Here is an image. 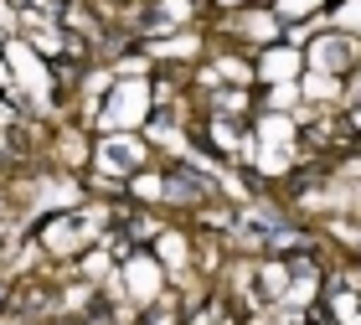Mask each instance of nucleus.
<instances>
[{
  "label": "nucleus",
  "instance_id": "nucleus-1",
  "mask_svg": "<svg viewBox=\"0 0 361 325\" xmlns=\"http://www.w3.org/2000/svg\"><path fill=\"white\" fill-rule=\"evenodd\" d=\"M150 114H155L150 78H119V83L109 88V99L98 104L93 124H98V135H114V129H145Z\"/></svg>",
  "mask_w": 361,
  "mask_h": 325
},
{
  "label": "nucleus",
  "instance_id": "nucleus-6",
  "mask_svg": "<svg viewBox=\"0 0 361 325\" xmlns=\"http://www.w3.org/2000/svg\"><path fill=\"white\" fill-rule=\"evenodd\" d=\"M300 73H305V52L300 47H289V42H274V47H264L258 52V68H253V78L258 83H300Z\"/></svg>",
  "mask_w": 361,
  "mask_h": 325
},
{
  "label": "nucleus",
  "instance_id": "nucleus-8",
  "mask_svg": "<svg viewBox=\"0 0 361 325\" xmlns=\"http://www.w3.org/2000/svg\"><path fill=\"white\" fill-rule=\"evenodd\" d=\"M145 52H150L155 62H166V68H176V62H196V57H202V31L186 26V31H171V37H155V42H145Z\"/></svg>",
  "mask_w": 361,
  "mask_h": 325
},
{
  "label": "nucleus",
  "instance_id": "nucleus-17",
  "mask_svg": "<svg viewBox=\"0 0 361 325\" xmlns=\"http://www.w3.org/2000/svg\"><path fill=\"white\" fill-rule=\"evenodd\" d=\"M346 119H351V135H361V104H356V109L346 114Z\"/></svg>",
  "mask_w": 361,
  "mask_h": 325
},
{
  "label": "nucleus",
  "instance_id": "nucleus-3",
  "mask_svg": "<svg viewBox=\"0 0 361 325\" xmlns=\"http://www.w3.org/2000/svg\"><path fill=\"white\" fill-rule=\"evenodd\" d=\"M356 62H361V37H346V31H336V26L315 31L310 47H305V68L310 73L346 78V73H356Z\"/></svg>",
  "mask_w": 361,
  "mask_h": 325
},
{
  "label": "nucleus",
  "instance_id": "nucleus-2",
  "mask_svg": "<svg viewBox=\"0 0 361 325\" xmlns=\"http://www.w3.org/2000/svg\"><path fill=\"white\" fill-rule=\"evenodd\" d=\"M88 166L98 176H114V181H129L135 171L150 166V140L140 135V129H114V135H104L93 145V160Z\"/></svg>",
  "mask_w": 361,
  "mask_h": 325
},
{
  "label": "nucleus",
  "instance_id": "nucleus-13",
  "mask_svg": "<svg viewBox=\"0 0 361 325\" xmlns=\"http://www.w3.org/2000/svg\"><path fill=\"white\" fill-rule=\"evenodd\" d=\"M124 191H129V202H166V176L160 171H135L124 181Z\"/></svg>",
  "mask_w": 361,
  "mask_h": 325
},
{
  "label": "nucleus",
  "instance_id": "nucleus-7",
  "mask_svg": "<svg viewBox=\"0 0 361 325\" xmlns=\"http://www.w3.org/2000/svg\"><path fill=\"white\" fill-rule=\"evenodd\" d=\"M155 258H160V269H166V279L186 284L191 279V233H180V227H160Z\"/></svg>",
  "mask_w": 361,
  "mask_h": 325
},
{
  "label": "nucleus",
  "instance_id": "nucleus-16",
  "mask_svg": "<svg viewBox=\"0 0 361 325\" xmlns=\"http://www.w3.org/2000/svg\"><path fill=\"white\" fill-rule=\"evenodd\" d=\"M300 104H305V99H300V83H274V88H269V104H264V109H279V114H294Z\"/></svg>",
  "mask_w": 361,
  "mask_h": 325
},
{
  "label": "nucleus",
  "instance_id": "nucleus-15",
  "mask_svg": "<svg viewBox=\"0 0 361 325\" xmlns=\"http://www.w3.org/2000/svg\"><path fill=\"white\" fill-rule=\"evenodd\" d=\"M325 0H274L279 21H310V16H320Z\"/></svg>",
  "mask_w": 361,
  "mask_h": 325
},
{
  "label": "nucleus",
  "instance_id": "nucleus-4",
  "mask_svg": "<svg viewBox=\"0 0 361 325\" xmlns=\"http://www.w3.org/2000/svg\"><path fill=\"white\" fill-rule=\"evenodd\" d=\"M119 274H124V289H129V300H135L140 310H150V305L166 295V269H160V258L145 253V248L129 253L119 264Z\"/></svg>",
  "mask_w": 361,
  "mask_h": 325
},
{
  "label": "nucleus",
  "instance_id": "nucleus-12",
  "mask_svg": "<svg viewBox=\"0 0 361 325\" xmlns=\"http://www.w3.org/2000/svg\"><path fill=\"white\" fill-rule=\"evenodd\" d=\"M207 68L217 73V88H248V83H253V68H248L243 57H227V52H222V57H212Z\"/></svg>",
  "mask_w": 361,
  "mask_h": 325
},
{
  "label": "nucleus",
  "instance_id": "nucleus-10",
  "mask_svg": "<svg viewBox=\"0 0 361 325\" xmlns=\"http://www.w3.org/2000/svg\"><path fill=\"white\" fill-rule=\"evenodd\" d=\"M253 135H258V145L294 150V145H300V119H294V114H279V109H264V114L253 119Z\"/></svg>",
  "mask_w": 361,
  "mask_h": 325
},
{
  "label": "nucleus",
  "instance_id": "nucleus-11",
  "mask_svg": "<svg viewBox=\"0 0 361 325\" xmlns=\"http://www.w3.org/2000/svg\"><path fill=\"white\" fill-rule=\"evenodd\" d=\"M52 155H57L62 171H73V166H88L93 160V145H88V135H78V129H62L52 140Z\"/></svg>",
  "mask_w": 361,
  "mask_h": 325
},
{
  "label": "nucleus",
  "instance_id": "nucleus-5",
  "mask_svg": "<svg viewBox=\"0 0 361 325\" xmlns=\"http://www.w3.org/2000/svg\"><path fill=\"white\" fill-rule=\"evenodd\" d=\"M222 31H227V37H238V42H253V47H274L279 31H284V21H279L274 6H248V11H233V16H227Z\"/></svg>",
  "mask_w": 361,
  "mask_h": 325
},
{
  "label": "nucleus",
  "instance_id": "nucleus-9",
  "mask_svg": "<svg viewBox=\"0 0 361 325\" xmlns=\"http://www.w3.org/2000/svg\"><path fill=\"white\" fill-rule=\"evenodd\" d=\"M83 202H88V191H83V181H73L68 171L42 176V212H73V207H83Z\"/></svg>",
  "mask_w": 361,
  "mask_h": 325
},
{
  "label": "nucleus",
  "instance_id": "nucleus-18",
  "mask_svg": "<svg viewBox=\"0 0 361 325\" xmlns=\"http://www.w3.org/2000/svg\"><path fill=\"white\" fill-rule=\"evenodd\" d=\"M253 6H274V0H253Z\"/></svg>",
  "mask_w": 361,
  "mask_h": 325
},
{
  "label": "nucleus",
  "instance_id": "nucleus-14",
  "mask_svg": "<svg viewBox=\"0 0 361 325\" xmlns=\"http://www.w3.org/2000/svg\"><path fill=\"white\" fill-rule=\"evenodd\" d=\"M331 26L346 31V37H361V0H341V6L331 11Z\"/></svg>",
  "mask_w": 361,
  "mask_h": 325
}]
</instances>
